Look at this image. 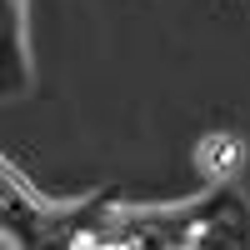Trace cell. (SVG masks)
<instances>
[{
    "instance_id": "6da1fadb",
    "label": "cell",
    "mask_w": 250,
    "mask_h": 250,
    "mask_svg": "<svg viewBox=\"0 0 250 250\" xmlns=\"http://www.w3.org/2000/svg\"><path fill=\"white\" fill-rule=\"evenodd\" d=\"M240 160H245V150H240L235 135H210V140H200V170H205V175L225 180Z\"/></svg>"
}]
</instances>
